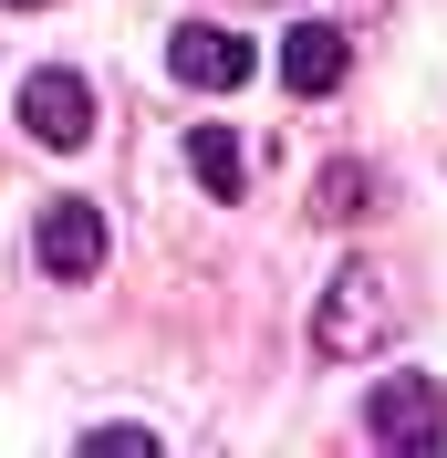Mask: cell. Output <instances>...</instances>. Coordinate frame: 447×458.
I'll return each instance as SVG.
<instances>
[{
  "label": "cell",
  "mask_w": 447,
  "mask_h": 458,
  "mask_svg": "<svg viewBox=\"0 0 447 458\" xmlns=\"http://www.w3.org/2000/svg\"><path fill=\"white\" fill-rule=\"evenodd\" d=\"M364 199H375V167H323V188H312V219H364Z\"/></svg>",
  "instance_id": "obj_8"
},
{
  "label": "cell",
  "mask_w": 447,
  "mask_h": 458,
  "mask_svg": "<svg viewBox=\"0 0 447 458\" xmlns=\"http://www.w3.org/2000/svg\"><path fill=\"white\" fill-rule=\"evenodd\" d=\"M188 167H198V188H208V199H240V188H250V157H240V136H229V125H188Z\"/></svg>",
  "instance_id": "obj_7"
},
{
  "label": "cell",
  "mask_w": 447,
  "mask_h": 458,
  "mask_svg": "<svg viewBox=\"0 0 447 458\" xmlns=\"http://www.w3.org/2000/svg\"><path fill=\"white\" fill-rule=\"evenodd\" d=\"M343 73H354V31H333V21H291L281 31V84L291 94H333Z\"/></svg>",
  "instance_id": "obj_6"
},
{
  "label": "cell",
  "mask_w": 447,
  "mask_h": 458,
  "mask_svg": "<svg viewBox=\"0 0 447 458\" xmlns=\"http://www.w3.org/2000/svg\"><path fill=\"white\" fill-rule=\"evenodd\" d=\"M11 11H42V0H11Z\"/></svg>",
  "instance_id": "obj_10"
},
{
  "label": "cell",
  "mask_w": 447,
  "mask_h": 458,
  "mask_svg": "<svg viewBox=\"0 0 447 458\" xmlns=\"http://www.w3.org/2000/svg\"><path fill=\"white\" fill-rule=\"evenodd\" d=\"M167 63H177V84H198V94H240V84L260 73V53H250L229 21H177Z\"/></svg>",
  "instance_id": "obj_3"
},
{
  "label": "cell",
  "mask_w": 447,
  "mask_h": 458,
  "mask_svg": "<svg viewBox=\"0 0 447 458\" xmlns=\"http://www.w3.org/2000/svg\"><path fill=\"white\" fill-rule=\"evenodd\" d=\"M146 448H156L146 428H94V437H84V458H146Z\"/></svg>",
  "instance_id": "obj_9"
},
{
  "label": "cell",
  "mask_w": 447,
  "mask_h": 458,
  "mask_svg": "<svg viewBox=\"0 0 447 458\" xmlns=\"http://www.w3.org/2000/svg\"><path fill=\"white\" fill-rule=\"evenodd\" d=\"M395 323H406V302H395V282L375 271V260H343L333 282H323V302H312V344L323 354H375V344H395Z\"/></svg>",
  "instance_id": "obj_1"
},
{
  "label": "cell",
  "mask_w": 447,
  "mask_h": 458,
  "mask_svg": "<svg viewBox=\"0 0 447 458\" xmlns=\"http://www.w3.org/2000/svg\"><path fill=\"white\" fill-rule=\"evenodd\" d=\"M437 428H447V386L437 375H385L375 396H364V437L375 448H437Z\"/></svg>",
  "instance_id": "obj_2"
},
{
  "label": "cell",
  "mask_w": 447,
  "mask_h": 458,
  "mask_svg": "<svg viewBox=\"0 0 447 458\" xmlns=\"http://www.w3.org/2000/svg\"><path fill=\"white\" fill-rule=\"evenodd\" d=\"M21 125H31L42 146L73 157V146L94 136V84H84V73H63V63H53V73H31V84H21Z\"/></svg>",
  "instance_id": "obj_5"
},
{
  "label": "cell",
  "mask_w": 447,
  "mask_h": 458,
  "mask_svg": "<svg viewBox=\"0 0 447 458\" xmlns=\"http://www.w3.org/2000/svg\"><path fill=\"white\" fill-rule=\"evenodd\" d=\"M31 250H42L53 282H94V271H105V208L94 199H53L42 229H31Z\"/></svg>",
  "instance_id": "obj_4"
}]
</instances>
